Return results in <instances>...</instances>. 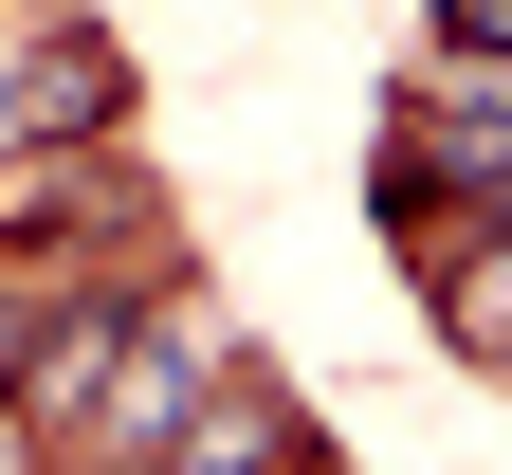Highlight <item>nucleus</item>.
<instances>
[{
	"instance_id": "obj_2",
	"label": "nucleus",
	"mask_w": 512,
	"mask_h": 475,
	"mask_svg": "<svg viewBox=\"0 0 512 475\" xmlns=\"http://www.w3.org/2000/svg\"><path fill=\"white\" fill-rule=\"evenodd\" d=\"M37 311H55V293H0V384L37 366Z\"/></svg>"
},
{
	"instance_id": "obj_3",
	"label": "nucleus",
	"mask_w": 512,
	"mask_h": 475,
	"mask_svg": "<svg viewBox=\"0 0 512 475\" xmlns=\"http://www.w3.org/2000/svg\"><path fill=\"white\" fill-rule=\"evenodd\" d=\"M0 475H37V421H19V402H0Z\"/></svg>"
},
{
	"instance_id": "obj_1",
	"label": "nucleus",
	"mask_w": 512,
	"mask_h": 475,
	"mask_svg": "<svg viewBox=\"0 0 512 475\" xmlns=\"http://www.w3.org/2000/svg\"><path fill=\"white\" fill-rule=\"evenodd\" d=\"M439 37H458V55H512V0H439Z\"/></svg>"
}]
</instances>
